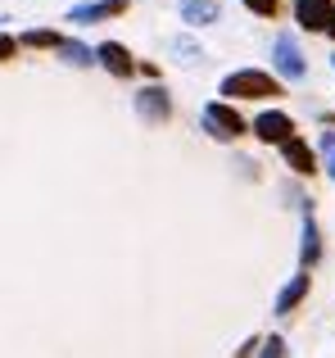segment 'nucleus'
Segmentation results:
<instances>
[{"label":"nucleus","mask_w":335,"mask_h":358,"mask_svg":"<svg viewBox=\"0 0 335 358\" xmlns=\"http://www.w3.org/2000/svg\"><path fill=\"white\" fill-rule=\"evenodd\" d=\"M222 96H231V100H267V96H281V87L258 69H240V73H231V78L222 82Z\"/></svg>","instance_id":"f257e3e1"},{"label":"nucleus","mask_w":335,"mask_h":358,"mask_svg":"<svg viewBox=\"0 0 335 358\" xmlns=\"http://www.w3.org/2000/svg\"><path fill=\"white\" fill-rule=\"evenodd\" d=\"M295 18H299V27H308V32H327L331 18H335V5L331 0H299V5H295Z\"/></svg>","instance_id":"f03ea898"},{"label":"nucleus","mask_w":335,"mask_h":358,"mask_svg":"<svg viewBox=\"0 0 335 358\" xmlns=\"http://www.w3.org/2000/svg\"><path fill=\"white\" fill-rule=\"evenodd\" d=\"M204 122L213 127V136H227V141L245 131V118H240L231 105H209V109H204Z\"/></svg>","instance_id":"7ed1b4c3"},{"label":"nucleus","mask_w":335,"mask_h":358,"mask_svg":"<svg viewBox=\"0 0 335 358\" xmlns=\"http://www.w3.org/2000/svg\"><path fill=\"white\" fill-rule=\"evenodd\" d=\"M254 131H258L263 141H276V145L295 141V122L285 118V114H276V109H272V114H258V118H254Z\"/></svg>","instance_id":"20e7f679"},{"label":"nucleus","mask_w":335,"mask_h":358,"mask_svg":"<svg viewBox=\"0 0 335 358\" xmlns=\"http://www.w3.org/2000/svg\"><path fill=\"white\" fill-rule=\"evenodd\" d=\"M276 69H281L285 78H304V55L290 36H276Z\"/></svg>","instance_id":"39448f33"},{"label":"nucleus","mask_w":335,"mask_h":358,"mask_svg":"<svg viewBox=\"0 0 335 358\" xmlns=\"http://www.w3.org/2000/svg\"><path fill=\"white\" fill-rule=\"evenodd\" d=\"M285 164H290L295 173H313V168H318V159H313V150L295 136V141H285Z\"/></svg>","instance_id":"423d86ee"},{"label":"nucleus","mask_w":335,"mask_h":358,"mask_svg":"<svg viewBox=\"0 0 335 358\" xmlns=\"http://www.w3.org/2000/svg\"><path fill=\"white\" fill-rule=\"evenodd\" d=\"M100 64H105V69H114L118 78H127V73H132V59H127V50H123V45H114V41L100 45Z\"/></svg>","instance_id":"0eeeda50"},{"label":"nucleus","mask_w":335,"mask_h":358,"mask_svg":"<svg viewBox=\"0 0 335 358\" xmlns=\"http://www.w3.org/2000/svg\"><path fill=\"white\" fill-rule=\"evenodd\" d=\"M304 295H308V277H295V281H290V286H285V290H281V299H276V313H290V308H295V304H299V299H304Z\"/></svg>","instance_id":"6e6552de"},{"label":"nucleus","mask_w":335,"mask_h":358,"mask_svg":"<svg viewBox=\"0 0 335 358\" xmlns=\"http://www.w3.org/2000/svg\"><path fill=\"white\" fill-rule=\"evenodd\" d=\"M141 114L145 118H168V91H159V87H150L141 96Z\"/></svg>","instance_id":"1a4fd4ad"},{"label":"nucleus","mask_w":335,"mask_h":358,"mask_svg":"<svg viewBox=\"0 0 335 358\" xmlns=\"http://www.w3.org/2000/svg\"><path fill=\"white\" fill-rule=\"evenodd\" d=\"M186 18L191 23H209V18H218V0H181Z\"/></svg>","instance_id":"9d476101"},{"label":"nucleus","mask_w":335,"mask_h":358,"mask_svg":"<svg viewBox=\"0 0 335 358\" xmlns=\"http://www.w3.org/2000/svg\"><path fill=\"white\" fill-rule=\"evenodd\" d=\"M318 254H322V245H318V222L304 218V263H318Z\"/></svg>","instance_id":"9b49d317"},{"label":"nucleus","mask_w":335,"mask_h":358,"mask_svg":"<svg viewBox=\"0 0 335 358\" xmlns=\"http://www.w3.org/2000/svg\"><path fill=\"white\" fill-rule=\"evenodd\" d=\"M105 14H123V0H105V5H91V9H82L77 18H105Z\"/></svg>","instance_id":"f8f14e48"},{"label":"nucleus","mask_w":335,"mask_h":358,"mask_svg":"<svg viewBox=\"0 0 335 358\" xmlns=\"http://www.w3.org/2000/svg\"><path fill=\"white\" fill-rule=\"evenodd\" d=\"M245 5H249V9H254V14H267V18H272V14H276V0H245Z\"/></svg>","instance_id":"ddd939ff"},{"label":"nucleus","mask_w":335,"mask_h":358,"mask_svg":"<svg viewBox=\"0 0 335 358\" xmlns=\"http://www.w3.org/2000/svg\"><path fill=\"white\" fill-rule=\"evenodd\" d=\"M23 41H27V45H54V36H50V32H27Z\"/></svg>","instance_id":"4468645a"},{"label":"nucleus","mask_w":335,"mask_h":358,"mask_svg":"<svg viewBox=\"0 0 335 358\" xmlns=\"http://www.w3.org/2000/svg\"><path fill=\"white\" fill-rule=\"evenodd\" d=\"M285 354V345L281 341H267V350H263V358H281Z\"/></svg>","instance_id":"2eb2a0df"},{"label":"nucleus","mask_w":335,"mask_h":358,"mask_svg":"<svg viewBox=\"0 0 335 358\" xmlns=\"http://www.w3.org/2000/svg\"><path fill=\"white\" fill-rule=\"evenodd\" d=\"M9 50H14V41H9V36H0V59H9Z\"/></svg>","instance_id":"dca6fc26"},{"label":"nucleus","mask_w":335,"mask_h":358,"mask_svg":"<svg viewBox=\"0 0 335 358\" xmlns=\"http://www.w3.org/2000/svg\"><path fill=\"white\" fill-rule=\"evenodd\" d=\"M331 177H335V141H331Z\"/></svg>","instance_id":"f3484780"},{"label":"nucleus","mask_w":335,"mask_h":358,"mask_svg":"<svg viewBox=\"0 0 335 358\" xmlns=\"http://www.w3.org/2000/svg\"><path fill=\"white\" fill-rule=\"evenodd\" d=\"M327 32H331V36H335V18H331V27H327Z\"/></svg>","instance_id":"a211bd4d"}]
</instances>
